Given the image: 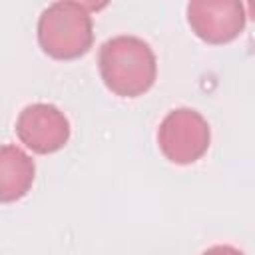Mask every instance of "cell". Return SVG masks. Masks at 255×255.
I'll return each mask as SVG.
<instances>
[{
  "instance_id": "7a4b0ae2",
  "label": "cell",
  "mask_w": 255,
  "mask_h": 255,
  "mask_svg": "<svg viewBox=\"0 0 255 255\" xmlns=\"http://www.w3.org/2000/svg\"><path fill=\"white\" fill-rule=\"evenodd\" d=\"M38 44L54 60H76L94 44L92 6L84 2H54L38 18Z\"/></svg>"
},
{
  "instance_id": "277c9868",
  "label": "cell",
  "mask_w": 255,
  "mask_h": 255,
  "mask_svg": "<svg viewBox=\"0 0 255 255\" xmlns=\"http://www.w3.org/2000/svg\"><path fill=\"white\" fill-rule=\"evenodd\" d=\"M191 32L213 46L233 42L245 28V6L237 0H191L185 8Z\"/></svg>"
},
{
  "instance_id": "8992f818",
  "label": "cell",
  "mask_w": 255,
  "mask_h": 255,
  "mask_svg": "<svg viewBox=\"0 0 255 255\" xmlns=\"http://www.w3.org/2000/svg\"><path fill=\"white\" fill-rule=\"evenodd\" d=\"M34 159L18 145H0V203L22 199L34 183Z\"/></svg>"
},
{
  "instance_id": "5b68a950",
  "label": "cell",
  "mask_w": 255,
  "mask_h": 255,
  "mask_svg": "<svg viewBox=\"0 0 255 255\" xmlns=\"http://www.w3.org/2000/svg\"><path fill=\"white\" fill-rule=\"evenodd\" d=\"M16 135L34 153L48 155L68 143L70 122L52 104H30L16 120Z\"/></svg>"
},
{
  "instance_id": "3957f363",
  "label": "cell",
  "mask_w": 255,
  "mask_h": 255,
  "mask_svg": "<svg viewBox=\"0 0 255 255\" xmlns=\"http://www.w3.org/2000/svg\"><path fill=\"white\" fill-rule=\"evenodd\" d=\"M211 141V129L207 120L191 110H171L157 128L159 151L175 165H189L201 159Z\"/></svg>"
},
{
  "instance_id": "6da1fadb",
  "label": "cell",
  "mask_w": 255,
  "mask_h": 255,
  "mask_svg": "<svg viewBox=\"0 0 255 255\" xmlns=\"http://www.w3.org/2000/svg\"><path fill=\"white\" fill-rule=\"evenodd\" d=\"M98 70L104 86L120 98L143 96L157 78V58L151 46L137 36H114L98 54Z\"/></svg>"
},
{
  "instance_id": "52a82bcc",
  "label": "cell",
  "mask_w": 255,
  "mask_h": 255,
  "mask_svg": "<svg viewBox=\"0 0 255 255\" xmlns=\"http://www.w3.org/2000/svg\"><path fill=\"white\" fill-rule=\"evenodd\" d=\"M201 255H245V253L231 245H213V247L205 249Z\"/></svg>"
}]
</instances>
